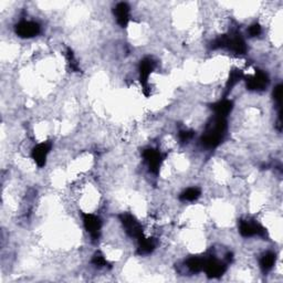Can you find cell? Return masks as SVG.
Returning a JSON list of instances; mask_svg holds the SVG:
<instances>
[{"label":"cell","mask_w":283,"mask_h":283,"mask_svg":"<svg viewBox=\"0 0 283 283\" xmlns=\"http://www.w3.org/2000/svg\"><path fill=\"white\" fill-rule=\"evenodd\" d=\"M82 217H83V223H84L85 230L91 235V237L94 240L98 239V237H100L101 226H102L100 218L92 214H82Z\"/></svg>","instance_id":"cell-4"},{"label":"cell","mask_w":283,"mask_h":283,"mask_svg":"<svg viewBox=\"0 0 283 283\" xmlns=\"http://www.w3.org/2000/svg\"><path fill=\"white\" fill-rule=\"evenodd\" d=\"M227 48L230 49L233 52L238 53V55H245L247 51L246 42L240 33H235V34L228 33Z\"/></svg>","instance_id":"cell-11"},{"label":"cell","mask_w":283,"mask_h":283,"mask_svg":"<svg viewBox=\"0 0 283 283\" xmlns=\"http://www.w3.org/2000/svg\"><path fill=\"white\" fill-rule=\"evenodd\" d=\"M92 263L94 264V266H96V267H106L107 266V261L104 259V257L100 253V252H97L94 254V257L92 259Z\"/></svg>","instance_id":"cell-20"},{"label":"cell","mask_w":283,"mask_h":283,"mask_svg":"<svg viewBox=\"0 0 283 283\" xmlns=\"http://www.w3.org/2000/svg\"><path fill=\"white\" fill-rule=\"evenodd\" d=\"M51 146L52 145L50 142H44L41 144H38V145L32 150V154H31V156H32V159L39 167H43V166L46 165L47 156L51 150Z\"/></svg>","instance_id":"cell-9"},{"label":"cell","mask_w":283,"mask_h":283,"mask_svg":"<svg viewBox=\"0 0 283 283\" xmlns=\"http://www.w3.org/2000/svg\"><path fill=\"white\" fill-rule=\"evenodd\" d=\"M15 30L21 38H32L40 33V26L34 21H21L16 25Z\"/></svg>","instance_id":"cell-7"},{"label":"cell","mask_w":283,"mask_h":283,"mask_svg":"<svg viewBox=\"0 0 283 283\" xmlns=\"http://www.w3.org/2000/svg\"><path fill=\"white\" fill-rule=\"evenodd\" d=\"M187 268L189 269L191 272L197 273L204 270V264H205V258H198V257H192L187 260Z\"/></svg>","instance_id":"cell-16"},{"label":"cell","mask_w":283,"mask_h":283,"mask_svg":"<svg viewBox=\"0 0 283 283\" xmlns=\"http://www.w3.org/2000/svg\"><path fill=\"white\" fill-rule=\"evenodd\" d=\"M143 156L145 160L147 161L148 167L153 174H158L160 165L163 163L164 156L160 154V152L153 150V148H147V150L144 151Z\"/></svg>","instance_id":"cell-6"},{"label":"cell","mask_w":283,"mask_h":283,"mask_svg":"<svg viewBox=\"0 0 283 283\" xmlns=\"http://www.w3.org/2000/svg\"><path fill=\"white\" fill-rule=\"evenodd\" d=\"M239 231L242 237H252V236H264L266 235V230L264 228L260 226L258 223H250L246 220H241Z\"/></svg>","instance_id":"cell-10"},{"label":"cell","mask_w":283,"mask_h":283,"mask_svg":"<svg viewBox=\"0 0 283 283\" xmlns=\"http://www.w3.org/2000/svg\"><path fill=\"white\" fill-rule=\"evenodd\" d=\"M120 219L123 223L125 230H126V232L129 236L137 238V239L143 236V229L141 227V224L138 223L137 220L134 218L132 215H129V214L121 215Z\"/></svg>","instance_id":"cell-3"},{"label":"cell","mask_w":283,"mask_h":283,"mask_svg":"<svg viewBox=\"0 0 283 283\" xmlns=\"http://www.w3.org/2000/svg\"><path fill=\"white\" fill-rule=\"evenodd\" d=\"M233 103L230 100H227V98H223V100L219 101L217 103H214L212 105V109L215 112L216 116H219V118H227V115L230 113L232 110Z\"/></svg>","instance_id":"cell-13"},{"label":"cell","mask_w":283,"mask_h":283,"mask_svg":"<svg viewBox=\"0 0 283 283\" xmlns=\"http://www.w3.org/2000/svg\"><path fill=\"white\" fill-rule=\"evenodd\" d=\"M194 136V132L192 131H181L179 132V138L183 143H186Z\"/></svg>","instance_id":"cell-22"},{"label":"cell","mask_w":283,"mask_h":283,"mask_svg":"<svg viewBox=\"0 0 283 283\" xmlns=\"http://www.w3.org/2000/svg\"><path fill=\"white\" fill-rule=\"evenodd\" d=\"M66 59H68L70 69L72 71H74V72H79L80 71L79 64H78V62H76L75 58H74V55H73V51H72L70 48L68 49V50H66Z\"/></svg>","instance_id":"cell-19"},{"label":"cell","mask_w":283,"mask_h":283,"mask_svg":"<svg viewBox=\"0 0 283 283\" xmlns=\"http://www.w3.org/2000/svg\"><path fill=\"white\" fill-rule=\"evenodd\" d=\"M154 69H155V62L152 59H150V58H146V59L141 61L140 79H141V84L143 88V93L145 94V96H150V94H151L150 84H148V78H150V75Z\"/></svg>","instance_id":"cell-2"},{"label":"cell","mask_w":283,"mask_h":283,"mask_svg":"<svg viewBox=\"0 0 283 283\" xmlns=\"http://www.w3.org/2000/svg\"><path fill=\"white\" fill-rule=\"evenodd\" d=\"M155 248V244L152 239H148L144 236L138 238V253L148 254L151 253Z\"/></svg>","instance_id":"cell-14"},{"label":"cell","mask_w":283,"mask_h":283,"mask_svg":"<svg viewBox=\"0 0 283 283\" xmlns=\"http://www.w3.org/2000/svg\"><path fill=\"white\" fill-rule=\"evenodd\" d=\"M227 129V121L224 118L215 116L212 123H209L207 129L201 137V144L207 148L217 147L223 140Z\"/></svg>","instance_id":"cell-1"},{"label":"cell","mask_w":283,"mask_h":283,"mask_svg":"<svg viewBox=\"0 0 283 283\" xmlns=\"http://www.w3.org/2000/svg\"><path fill=\"white\" fill-rule=\"evenodd\" d=\"M275 262H276V254L272 252H268L263 255L261 260H260V266H261L264 272H267L269 270H271L273 266H275Z\"/></svg>","instance_id":"cell-17"},{"label":"cell","mask_w":283,"mask_h":283,"mask_svg":"<svg viewBox=\"0 0 283 283\" xmlns=\"http://www.w3.org/2000/svg\"><path fill=\"white\" fill-rule=\"evenodd\" d=\"M204 270L209 278H219L226 271V266L214 257L205 258Z\"/></svg>","instance_id":"cell-8"},{"label":"cell","mask_w":283,"mask_h":283,"mask_svg":"<svg viewBox=\"0 0 283 283\" xmlns=\"http://www.w3.org/2000/svg\"><path fill=\"white\" fill-rule=\"evenodd\" d=\"M244 78V73L240 70H232L230 71V74H229V78L226 84V94L231 91L232 88L239 82V81Z\"/></svg>","instance_id":"cell-15"},{"label":"cell","mask_w":283,"mask_h":283,"mask_svg":"<svg viewBox=\"0 0 283 283\" xmlns=\"http://www.w3.org/2000/svg\"><path fill=\"white\" fill-rule=\"evenodd\" d=\"M200 194H201L200 189L192 187V188H188V189L184 191L179 198L184 201H195L199 198Z\"/></svg>","instance_id":"cell-18"},{"label":"cell","mask_w":283,"mask_h":283,"mask_svg":"<svg viewBox=\"0 0 283 283\" xmlns=\"http://www.w3.org/2000/svg\"><path fill=\"white\" fill-rule=\"evenodd\" d=\"M261 31L262 29H261V27H260V25L254 24L249 28V34L251 35V37H257V35L261 33Z\"/></svg>","instance_id":"cell-23"},{"label":"cell","mask_w":283,"mask_h":283,"mask_svg":"<svg viewBox=\"0 0 283 283\" xmlns=\"http://www.w3.org/2000/svg\"><path fill=\"white\" fill-rule=\"evenodd\" d=\"M273 97H275V101L278 103V105L280 107L282 100V84H279L278 87H276L275 91H273Z\"/></svg>","instance_id":"cell-21"},{"label":"cell","mask_w":283,"mask_h":283,"mask_svg":"<svg viewBox=\"0 0 283 283\" xmlns=\"http://www.w3.org/2000/svg\"><path fill=\"white\" fill-rule=\"evenodd\" d=\"M247 88L250 91H261L267 88L269 83L268 75L262 71H257L252 76H247L246 78Z\"/></svg>","instance_id":"cell-5"},{"label":"cell","mask_w":283,"mask_h":283,"mask_svg":"<svg viewBox=\"0 0 283 283\" xmlns=\"http://www.w3.org/2000/svg\"><path fill=\"white\" fill-rule=\"evenodd\" d=\"M114 15L116 17V20H118V24L125 28L128 25L129 21V7L127 3L125 2H120L116 4V7L114 8Z\"/></svg>","instance_id":"cell-12"}]
</instances>
